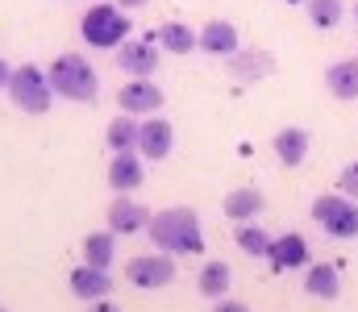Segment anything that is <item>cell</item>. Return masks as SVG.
Returning a JSON list of instances; mask_svg holds the SVG:
<instances>
[{"label":"cell","instance_id":"obj_17","mask_svg":"<svg viewBox=\"0 0 358 312\" xmlns=\"http://www.w3.org/2000/svg\"><path fill=\"white\" fill-rule=\"evenodd\" d=\"M304 292L317 296V300H338L342 292V271L334 262H313L308 275H304Z\"/></svg>","mask_w":358,"mask_h":312},{"label":"cell","instance_id":"obj_14","mask_svg":"<svg viewBox=\"0 0 358 312\" xmlns=\"http://www.w3.org/2000/svg\"><path fill=\"white\" fill-rule=\"evenodd\" d=\"M67 288H71V296H80V300H104L108 296V288H113V279H108V271L104 267H76L71 271V279H67Z\"/></svg>","mask_w":358,"mask_h":312},{"label":"cell","instance_id":"obj_15","mask_svg":"<svg viewBox=\"0 0 358 312\" xmlns=\"http://www.w3.org/2000/svg\"><path fill=\"white\" fill-rule=\"evenodd\" d=\"M225 67H229L234 80L250 84V80H259V75H271V71H275V59H271L267 50H234V54L225 59Z\"/></svg>","mask_w":358,"mask_h":312},{"label":"cell","instance_id":"obj_25","mask_svg":"<svg viewBox=\"0 0 358 312\" xmlns=\"http://www.w3.org/2000/svg\"><path fill=\"white\" fill-rule=\"evenodd\" d=\"M304 8H308V21H313L317 29H334V25L342 21V13H346L342 0H304Z\"/></svg>","mask_w":358,"mask_h":312},{"label":"cell","instance_id":"obj_4","mask_svg":"<svg viewBox=\"0 0 358 312\" xmlns=\"http://www.w3.org/2000/svg\"><path fill=\"white\" fill-rule=\"evenodd\" d=\"M4 92H8V101L17 104L21 112H46L50 101H55V88H50V75L46 71H38L34 63H25V67H13V75H8V84H4Z\"/></svg>","mask_w":358,"mask_h":312},{"label":"cell","instance_id":"obj_19","mask_svg":"<svg viewBox=\"0 0 358 312\" xmlns=\"http://www.w3.org/2000/svg\"><path fill=\"white\" fill-rule=\"evenodd\" d=\"M221 208H225L229 221H255V216L267 208V200H263L259 188H234V192L221 200Z\"/></svg>","mask_w":358,"mask_h":312},{"label":"cell","instance_id":"obj_20","mask_svg":"<svg viewBox=\"0 0 358 312\" xmlns=\"http://www.w3.org/2000/svg\"><path fill=\"white\" fill-rule=\"evenodd\" d=\"M138 121L129 117V112H121L117 121H108V129H104V142H108V150L113 154H121V150H138Z\"/></svg>","mask_w":358,"mask_h":312},{"label":"cell","instance_id":"obj_5","mask_svg":"<svg viewBox=\"0 0 358 312\" xmlns=\"http://www.w3.org/2000/svg\"><path fill=\"white\" fill-rule=\"evenodd\" d=\"M313 221L329 233V237H358V200L329 192L313 200Z\"/></svg>","mask_w":358,"mask_h":312},{"label":"cell","instance_id":"obj_21","mask_svg":"<svg viewBox=\"0 0 358 312\" xmlns=\"http://www.w3.org/2000/svg\"><path fill=\"white\" fill-rule=\"evenodd\" d=\"M229 262H204L200 267V275H196V288H200V296H208V300H221L225 292H229Z\"/></svg>","mask_w":358,"mask_h":312},{"label":"cell","instance_id":"obj_16","mask_svg":"<svg viewBox=\"0 0 358 312\" xmlns=\"http://www.w3.org/2000/svg\"><path fill=\"white\" fill-rule=\"evenodd\" d=\"M196 38H200V50H204V54L229 59V54L238 50V29H234V21H204V29H200Z\"/></svg>","mask_w":358,"mask_h":312},{"label":"cell","instance_id":"obj_28","mask_svg":"<svg viewBox=\"0 0 358 312\" xmlns=\"http://www.w3.org/2000/svg\"><path fill=\"white\" fill-rule=\"evenodd\" d=\"M88 312H121V309H117V304H108V300H92Z\"/></svg>","mask_w":358,"mask_h":312},{"label":"cell","instance_id":"obj_30","mask_svg":"<svg viewBox=\"0 0 358 312\" xmlns=\"http://www.w3.org/2000/svg\"><path fill=\"white\" fill-rule=\"evenodd\" d=\"M142 4H150V0H121V8H142Z\"/></svg>","mask_w":358,"mask_h":312},{"label":"cell","instance_id":"obj_29","mask_svg":"<svg viewBox=\"0 0 358 312\" xmlns=\"http://www.w3.org/2000/svg\"><path fill=\"white\" fill-rule=\"evenodd\" d=\"M8 75H13V67H8V63H4V59H0V88H4V84H8Z\"/></svg>","mask_w":358,"mask_h":312},{"label":"cell","instance_id":"obj_22","mask_svg":"<svg viewBox=\"0 0 358 312\" xmlns=\"http://www.w3.org/2000/svg\"><path fill=\"white\" fill-rule=\"evenodd\" d=\"M159 46H163L167 54H192V50L200 46V38H196V29H187L183 21H167V25L159 29Z\"/></svg>","mask_w":358,"mask_h":312},{"label":"cell","instance_id":"obj_8","mask_svg":"<svg viewBox=\"0 0 358 312\" xmlns=\"http://www.w3.org/2000/svg\"><path fill=\"white\" fill-rule=\"evenodd\" d=\"M117 67L129 75V80H142V75H155V67H159V50H155V42H121L117 46Z\"/></svg>","mask_w":358,"mask_h":312},{"label":"cell","instance_id":"obj_6","mask_svg":"<svg viewBox=\"0 0 358 312\" xmlns=\"http://www.w3.org/2000/svg\"><path fill=\"white\" fill-rule=\"evenodd\" d=\"M125 279L134 288H142V292H159V288L176 283V262L167 254H142V258H134L125 267Z\"/></svg>","mask_w":358,"mask_h":312},{"label":"cell","instance_id":"obj_7","mask_svg":"<svg viewBox=\"0 0 358 312\" xmlns=\"http://www.w3.org/2000/svg\"><path fill=\"white\" fill-rule=\"evenodd\" d=\"M117 104H121V112H129V117L159 112V108H163V88H159V84H150V75L129 80V84L117 92Z\"/></svg>","mask_w":358,"mask_h":312},{"label":"cell","instance_id":"obj_31","mask_svg":"<svg viewBox=\"0 0 358 312\" xmlns=\"http://www.w3.org/2000/svg\"><path fill=\"white\" fill-rule=\"evenodd\" d=\"M355 21H358V0H355Z\"/></svg>","mask_w":358,"mask_h":312},{"label":"cell","instance_id":"obj_12","mask_svg":"<svg viewBox=\"0 0 358 312\" xmlns=\"http://www.w3.org/2000/svg\"><path fill=\"white\" fill-rule=\"evenodd\" d=\"M271 271H296L308 262V242L300 233H283V237H271Z\"/></svg>","mask_w":358,"mask_h":312},{"label":"cell","instance_id":"obj_13","mask_svg":"<svg viewBox=\"0 0 358 312\" xmlns=\"http://www.w3.org/2000/svg\"><path fill=\"white\" fill-rule=\"evenodd\" d=\"M308 146H313V138H308V129H300V125L279 129L275 142H271V150H275V158H279L283 167H300V163L308 158Z\"/></svg>","mask_w":358,"mask_h":312},{"label":"cell","instance_id":"obj_2","mask_svg":"<svg viewBox=\"0 0 358 312\" xmlns=\"http://www.w3.org/2000/svg\"><path fill=\"white\" fill-rule=\"evenodd\" d=\"M50 88H55V96H63V101H76V104H88L96 101V88H100V80H96V71H92V63L84 54H59L55 63H50Z\"/></svg>","mask_w":358,"mask_h":312},{"label":"cell","instance_id":"obj_27","mask_svg":"<svg viewBox=\"0 0 358 312\" xmlns=\"http://www.w3.org/2000/svg\"><path fill=\"white\" fill-rule=\"evenodd\" d=\"M217 312H250V309H246L242 300H221V304H217Z\"/></svg>","mask_w":358,"mask_h":312},{"label":"cell","instance_id":"obj_24","mask_svg":"<svg viewBox=\"0 0 358 312\" xmlns=\"http://www.w3.org/2000/svg\"><path fill=\"white\" fill-rule=\"evenodd\" d=\"M113 254H117V246H113V229H108V233L100 229V233H88V237H84V262L108 271V267H113Z\"/></svg>","mask_w":358,"mask_h":312},{"label":"cell","instance_id":"obj_3","mask_svg":"<svg viewBox=\"0 0 358 312\" xmlns=\"http://www.w3.org/2000/svg\"><path fill=\"white\" fill-rule=\"evenodd\" d=\"M80 34L92 50H117L129 38V17L117 4H92L80 21Z\"/></svg>","mask_w":358,"mask_h":312},{"label":"cell","instance_id":"obj_1","mask_svg":"<svg viewBox=\"0 0 358 312\" xmlns=\"http://www.w3.org/2000/svg\"><path fill=\"white\" fill-rule=\"evenodd\" d=\"M146 233H150V242H155L163 254H204L200 216H196V208H187V205L155 212L150 225H146Z\"/></svg>","mask_w":358,"mask_h":312},{"label":"cell","instance_id":"obj_11","mask_svg":"<svg viewBox=\"0 0 358 312\" xmlns=\"http://www.w3.org/2000/svg\"><path fill=\"white\" fill-rule=\"evenodd\" d=\"M150 208L138 205L134 196H117L113 205H108V229L113 233H138V229H146L150 225Z\"/></svg>","mask_w":358,"mask_h":312},{"label":"cell","instance_id":"obj_32","mask_svg":"<svg viewBox=\"0 0 358 312\" xmlns=\"http://www.w3.org/2000/svg\"><path fill=\"white\" fill-rule=\"evenodd\" d=\"M287 4H304V0H287Z\"/></svg>","mask_w":358,"mask_h":312},{"label":"cell","instance_id":"obj_9","mask_svg":"<svg viewBox=\"0 0 358 312\" xmlns=\"http://www.w3.org/2000/svg\"><path fill=\"white\" fill-rule=\"evenodd\" d=\"M171 146H176V129H171V121H163V117L142 121V129H138V154H142V158L159 163V158L171 154Z\"/></svg>","mask_w":358,"mask_h":312},{"label":"cell","instance_id":"obj_10","mask_svg":"<svg viewBox=\"0 0 358 312\" xmlns=\"http://www.w3.org/2000/svg\"><path fill=\"white\" fill-rule=\"evenodd\" d=\"M142 179H146V167H142L138 150L113 154V163H108V188H113L117 196H129L134 188H142Z\"/></svg>","mask_w":358,"mask_h":312},{"label":"cell","instance_id":"obj_18","mask_svg":"<svg viewBox=\"0 0 358 312\" xmlns=\"http://www.w3.org/2000/svg\"><path fill=\"white\" fill-rule=\"evenodd\" d=\"M325 88L338 101H358V59H342L325 67Z\"/></svg>","mask_w":358,"mask_h":312},{"label":"cell","instance_id":"obj_26","mask_svg":"<svg viewBox=\"0 0 358 312\" xmlns=\"http://www.w3.org/2000/svg\"><path fill=\"white\" fill-rule=\"evenodd\" d=\"M338 192L350 196V200H358V163H350V167L338 175Z\"/></svg>","mask_w":358,"mask_h":312},{"label":"cell","instance_id":"obj_23","mask_svg":"<svg viewBox=\"0 0 358 312\" xmlns=\"http://www.w3.org/2000/svg\"><path fill=\"white\" fill-rule=\"evenodd\" d=\"M234 242H238V250L250 254V258H267V250H271L267 229H259V225H250V221H242V225L234 229Z\"/></svg>","mask_w":358,"mask_h":312},{"label":"cell","instance_id":"obj_33","mask_svg":"<svg viewBox=\"0 0 358 312\" xmlns=\"http://www.w3.org/2000/svg\"><path fill=\"white\" fill-rule=\"evenodd\" d=\"M0 312H4V309H0Z\"/></svg>","mask_w":358,"mask_h":312}]
</instances>
